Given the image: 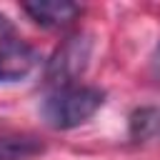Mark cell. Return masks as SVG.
Masks as SVG:
<instances>
[{
	"instance_id": "cell-1",
	"label": "cell",
	"mask_w": 160,
	"mask_h": 160,
	"mask_svg": "<svg viewBox=\"0 0 160 160\" xmlns=\"http://www.w3.org/2000/svg\"><path fill=\"white\" fill-rule=\"evenodd\" d=\"M105 102V90L95 85H70L50 90L40 102V118L52 130H72L88 122Z\"/></svg>"
},
{
	"instance_id": "cell-2",
	"label": "cell",
	"mask_w": 160,
	"mask_h": 160,
	"mask_svg": "<svg viewBox=\"0 0 160 160\" xmlns=\"http://www.w3.org/2000/svg\"><path fill=\"white\" fill-rule=\"evenodd\" d=\"M90 58H92V38L88 32L68 35L50 55V60L45 65L42 82L50 90L78 85V80L85 75V70L90 65Z\"/></svg>"
},
{
	"instance_id": "cell-3",
	"label": "cell",
	"mask_w": 160,
	"mask_h": 160,
	"mask_svg": "<svg viewBox=\"0 0 160 160\" xmlns=\"http://www.w3.org/2000/svg\"><path fill=\"white\" fill-rule=\"evenodd\" d=\"M38 65L40 52L30 42L15 35H0V85L25 80Z\"/></svg>"
},
{
	"instance_id": "cell-4",
	"label": "cell",
	"mask_w": 160,
	"mask_h": 160,
	"mask_svg": "<svg viewBox=\"0 0 160 160\" xmlns=\"http://www.w3.org/2000/svg\"><path fill=\"white\" fill-rule=\"evenodd\" d=\"M22 10L42 28H65L70 25L82 8L70 0H35V2H22Z\"/></svg>"
},
{
	"instance_id": "cell-5",
	"label": "cell",
	"mask_w": 160,
	"mask_h": 160,
	"mask_svg": "<svg viewBox=\"0 0 160 160\" xmlns=\"http://www.w3.org/2000/svg\"><path fill=\"white\" fill-rule=\"evenodd\" d=\"M128 132L132 140H150L160 132V108L155 105H140L128 118Z\"/></svg>"
},
{
	"instance_id": "cell-6",
	"label": "cell",
	"mask_w": 160,
	"mask_h": 160,
	"mask_svg": "<svg viewBox=\"0 0 160 160\" xmlns=\"http://www.w3.org/2000/svg\"><path fill=\"white\" fill-rule=\"evenodd\" d=\"M45 145L30 135H5L0 138V160H30L40 155Z\"/></svg>"
},
{
	"instance_id": "cell-7",
	"label": "cell",
	"mask_w": 160,
	"mask_h": 160,
	"mask_svg": "<svg viewBox=\"0 0 160 160\" xmlns=\"http://www.w3.org/2000/svg\"><path fill=\"white\" fill-rule=\"evenodd\" d=\"M150 68H152V75L160 80V45L155 48V52H152V60H150Z\"/></svg>"
}]
</instances>
